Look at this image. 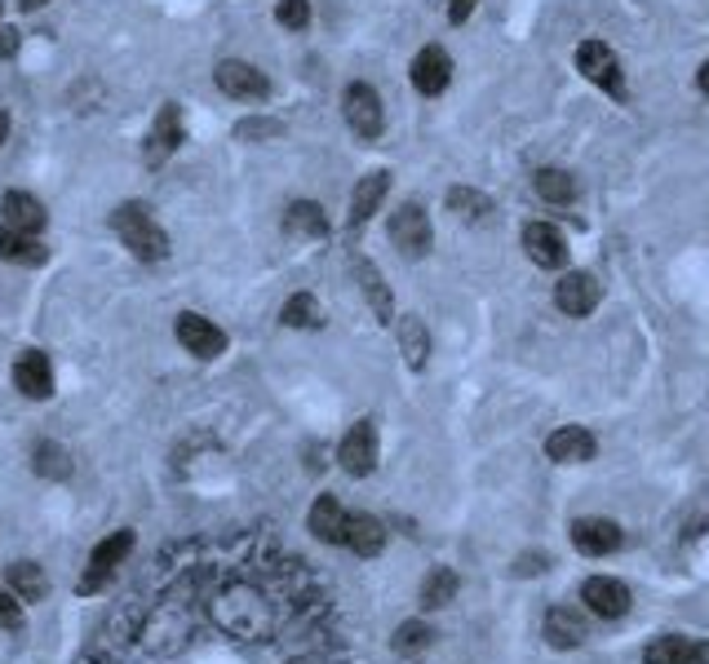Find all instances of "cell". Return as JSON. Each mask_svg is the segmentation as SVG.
Segmentation results:
<instances>
[{"label":"cell","mask_w":709,"mask_h":664,"mask_svg":"<svg viewBox=\"0 0 709 664\" xmlns=\"http://www.w3.org/2000/svg\"><path fill=\"white\" fill-rule=\"evenodd\" d=\"M18 44H22L18 27H4V22H0V58H13V53H18Z\"/></svg>","instance_id":"cell-39"},{"label":"cell","mask_w":709,"mask_h":664,"mask_svg":"<svg viewBox=\"0 0 709 664\" xmlns=\"http://www.w3.org/2000/svg\"><path fill=\"white\" fill-rule=\"evenodd\" d=\"M386 191H390V173H386V169H377V173H363V178H359V187H354V195H351V227L372 222V213L381 209Z\"/></svg>","instance_id":"cell-22"},{"label":"cell","mask_w":709,"mask_h":664,"mask_svg":"<svg viewBox=\"0 0 709 664\" xmlns=\"http://www.w3.org/2000/svg\"><path fill=\"white\" fill-rule=\"evenodd\" d=\"M178 341L187 345V354H196V359H218L222 350H227V332L218 329V324H209L204 315H178Z\"/></svg>","instance_id":"cell-14"},{"label":"cell","mask_w":709,"mask_h":664,"mask_svg":"<svg viewBox=\"0 0 709 664\" xmlns=\"http://www.w3.org/2000/svg\"><path fill=\"white\" fill-rule=\"evenodd\" d=\"M0 222L13 227V231H22V235H40L44 222H49V213H44V204H40L36 195L9 191V195L0 200Z\"/></svg>","instance_id":"cell-18"},{"label":"cell","mask_w":709,"mask_h":664,"mask_svg":"<svg viewBox=\"0 0 709 664\" xmlns=\"http://www.w3.org/2000/svg\"><path fill=\"white\" fill-rule=\"evenodd\" d=\"M599 443L586 425H559L550 439H546V456L559 461V465H581V461H595Z\"/></svg>","instance_id":"cell-15"},{"label":"cell","mask_w":709,"mask_h":664,"mask_svg":"<svg viewBox=\"0 0 709 664\" xmlns=\"http://www.w3.org/2000/svg\"><path fill=\"white\" fill-rule=\"evenodd\" d=\"M18 4H22V9H44L49 0H18Z\"/></svg>","instance_id":"cell-43"},{"label":"cell","mask_w":709,"mask_h":664,"mask_svg":"<svg viewBox=\"0 0 709 664\" xmlns=\"http://www.w3.org/2000/svg\"><path fill=\"white\" fill-rule=\"evenodd\" d=\"M475 9H479V0H448V22L461 27V22H470Z\"/></svg>","instance_id":"cell-38"},{"label":"cell","mask_w":709,"mask_h":664,"mask_svg":"<svg viewBox=\"0 0 709 664\" xmlns=\"http://www.w3.org/2000/svg\"><path fill=\"white\" fill-rule=\"evenodd\" d=\"M581 603H586L599 621H621V616L630 612V590H626V581H617V576H590V581L581 585Z\"/></svg>","instance_id":"cell-11"},{"label":"cell","mask_w":709,"mask_h":664,"mask_svg":"<svg viewBox=\"0 0 709 664\" xmlns=\"http://www.w3.org/2000/svg\"><path fill=\"white\" fill-rule=\"evenodd\" d=\"M342 115H347V124H351L354 138H363V142L381 138V129H386L381 93H377L372 84H363V80L347 84V93H342Z\"/></svg>","instance_id":"cell-4"},{"label":"cell","mask_w":709,"mask_h":664,"mask_svg":"<svg viewBox=\"0 0 709 664\" xmlns=\"http://www.w3.org/2000/svg\"><path fill=\"white\" fill-rule=\"evenodd\" d=\"M338 461L351 479H368L377 470V425L372 421H354L347 439L338 443Z\"/></svg>","instance_id":"cell-9"},{"label":"cell","mask_w":709,"mask_h":664,"mask_svg":"<svg viewBox=\"0 0 709 664\" xmlns=\"http://www.w3.org/2000/svg\"><path fill=\"white\" fill-rule=\"evenodd\" d=\"M347 519H351V510H342V501L338 496H320L316 505H311V532H316V541H324V545H347Z\"/></svg>","instance_id":"cell-20"},{"label":"cell","mask_w":709,"mask_h":664,"mask_svg":"<svg viewBox=\"0 0 709 664\" xmlns=\"http://www.w3.org/2000/svg\"><path fill=\"white\" fill-rule=\"evenodd\" d=\"M276 133H280L276 120H244L240 124V138H276Z\"/></svg>","instance_id":"cell-37"},{"label":"cell","mask_w":709,"mask_h":664,"mask_svg":"<svg viewBox=\"0 0 709 664\" xmlns=\"http://www.w3.org/2000/svg\"><path fill=\"white\" fill-rule=\"evenodd\" d=\"M390 244L403 253V258H426L430 253V244H435V231H430V218H426V209L421 204H399L395 213H390Z\"/></svg>","instance_id":"cell-5"},{"label":"cell","mask_w":709,"mask_h":664,"mask_svg":"<svg viewBox=\"0 0 709 664\" xmlns=\"http://www.w3.org/2000/svg\"><path fill=\"white\" fill-rule=\"evenodd\" d=\"M276 22L289 31H307L311 27V0H280L276 4Z\"/></svg>","instance_id":"cell-35"},{"label":"cell","mask_w":709,"mask_h":664,"mask_svg":"<svg viewBox=\"0 0 709 664\" xmlns=\"http://www.w3.org/2000/svg\"><path fill=\"white\" fill-rule=\"evenodd\" d=\"M643 664H697V643L683 634H666L643 652Z\"/></svg>","instance_id":"cell-30"},{"label":"cell","mask_w":709,"mask_h":664,"mask_svg":"<svg viewBox=\"0 0 709 664\" xmlns=\"http://www.w3.org/2000/svg\"><path fill=\"white\" fill-rule=\"evenodd\" d=\"M209 616L227 638L240 643H271L276 638V603L253 581H227L209 598Z\"/></svg>","instance_id":"cell-1"},{"label":"cell","mask_w":709,"mask_h":664,"mask_svg":"<svg viewBox=\"0 0 709 664\" xmlns=\"http://www.w3.org/2000/svg\"><path fill=\"white\" fill-rule=\"evenodd\" d=\"M621 541H626V532L612 519H577L572 523V545L586 559H608V554L621 550Z\"/></svg>","instance_id":"cell-12"},{"label":"cell","mask_w":709,"mask_h":664,"mask_svg":"<svg viewBox=\"0 0 709 664\" xmlns=\"http://www.w3.org/2000/svg\"><path fill=\"white\" fill-rule=\"evenodd\" d=\"M541 634H546V643H550L555 652H572V647L586 643V621H581L577 612H568V607H550Z\"/></svg>","instance_id":"cell-21"},{"label":"cell","mask_w":709,"mask_h":664,"mask_svg":"<svg viewBox=\"0 0 709 664\" xmlns=\"http://www.w3.org/2000/svg\"><path fill=\"white\" fill-rule=\"evenodd\" d=\"M443 204H448V213L461 218V222H488V218L497 213L492 195H483V191H475V187H448Z\"/></svg>","instance_id":"cell-28"},{"label":"cell","mask_w":709,"mask_h":664,"mask_svg":"<svg viewBox=\"0 0 709 664\" xmlns=\"http://www.w3.org/2000/svg\"><path fill=\"white\" fill-rule=\"evenodd\" d=\"M111 231L124 240V249L133 253V258H142V262H160L164 253H169V240H164V231L151 222V213L142 209V204H120L116 213H111Z\"/></svg>","instance_id":"cell-2"},{"label":"cell","mask_w":709,"mask_h":664,"mask_svg":"<svg viewBox=\"0 0 709 664\" xmlns=\"http://www.w3.org/2000/svg\"><path fill=\"white\" fill-rule=\"evenodd\" d=\"M129 550H133V532H116V536H107L102 545H93V554H89V576L80 581V594L102 590V581L129 559Z\"/></svg>","instance_id":"cell-13"},{"label":"cell","mask_w":709,"mask_h":664,"mask_svg":"<svg viewBox=\"0 0 709 664\" xmlns=\"http://www.w3.org/2000/svg\"><path fill=\"white\" fill-rule=\"evenodd\" d=\"M697 89H701V93L709 98V58L701 62V71H697Z\"/></svg>","instance_id":"cell-41"},{"label":"cell","mask_w":709,"mask_h":664,"mask_svg":"<svg viewBox=\"0 0 709 664\" xmlns=\"http://www.w3.org/2000/svg\"><path fill=\"white\" fill-rule=\"evenodd\" d=\"M218 89L227 93V98H240V102H262L267 93H271V80L253 67V62H240V58H227V62H218Z\"/></svg>","instance_id":"cell-8"},{"label":"cell","mask_w":709,"mask_h":664,"mask_svg":"<svg viewBox=\"0 0 709 664\" xmlns=\"http://www.w3.org/2000/svg\"><path fill=\"white\" fill-rule=\"evenodd\" d=\"M284 231H289L293 240H324V235H329V213H324L316 200H298V204H289V213H284Z\"/></svg>","instance_id":"cell-25"},{"label":"cell","mask_w":709,"mask_h":664,"mask_svg":"<svg viewBox=\"0 0 709 664\" xmlns=\"http://www.w3.org/2000/svg\"><path fill=\"white\" fill-rule=\"evenodd\" d=\"M452 598H457V572L435 567V572L426 576V585H421V607H426V612H439V607H448Z\"/></svg>","instance_id":"cell-31"},{"label":"cell","mask_w":709,"mask_h":664,"mask_svg":"<svg viewBox=\"0 0 709 664\" xmlns=\"http://www.w3.org/2000/svg\"><path fill=\"white\" fill-rule=\"evenodd\" d=\"M4 142H9V115L0 111V147H4Z\"/></svg>","instance_id":"cell-42"},{"label":"cell","mask_w":709,"mask_h":664,"mask_svg":"<svg viewBox=\"0 0 709 664\" xmlns=\"http://www.w3.org/2000/svg\"><path fill=\"white\" fill-rule=\"evenodd\" d=\"M4 581H9V594L22 598V603H44L49 594V581H44V567L31 563V559H18L4 567Z\"/></svg>","instance_id":"cell-23"},{"label":"cell","mask_w":709,"mask_h":664,"mask_svg":"<svg viewBox=\"0 0 709 664\" xmlns=\"http://www.w3.org/2000/svg\"><path fill=\"white\" fill-rule=\"evenodd\" d=\"M36 474L40 479H71V456L58 443H40L36 447Z\"/></svg>","instance_id":"cell-34"},{"label":"cell","mask_w":709,"mask_h":664,"mask_svg":"<svg viewBox=\"0 0 709 664\" xmlns=\"http://www.w3.org/2000/svg\"><path fill=\"white\" fill-rule=\"evenodd\" d=\"M182 138H187V129H182L178 107H173V102H169V107H160V115L151 120V133H147V160H151V164L169 160V155L182 147Z\"/></svg>","instance_id":"cell-16"},{"label":"cell","mask_w":709,"mask_h":664,"mask_svg":"<svg viewBox=\"0 0 709 664\" xmlns=\"http://www.w3.org/2000/svg\"><path fill=\"white\" fill-rule=\"evenodd\" d=\"M280 320H284L289 329H320V324H324V311H320V302H316L311 293H293V298L284 302Z\"/></svg>","instance_id":"cell-32"},{"label":"cell","mask_w":709,"mask_h":664,"mask_svg":"<svg viewBox=\"0 0 709 664\" xmlns=\"http://www.w3.org/2000/svg\"><path fill=\"white\" fill-rule=\"evenodd\" d=\"M572 62H577L581 80H590V84L603 89L608 98H626V93H630V89H626V67H621V58H617L612 44H603V40H581L577 53H572Z\"/></svg>","instance_id":"cell-3"},{"label":"cell","mask_w":709,"mask_h":664,"mask_svg":"<svg viewBox=\"0 0 709 664\" xmlns=\"http://www.w3.org/2000/svg\"><path fill=\"white\" fill-rule=\"evenodd\" d=\"M347 550H354L359 559H377L386 550V523L372 514H351L347 519Z\"/></svg>","instance_id":"cell-26"},{"label":"cell","mask_w":709,"mask_h":664,"mask_svg":"<svg viewBox=\"0 0 709 664\" xmlns=\"http://www.w3.org/2000/svg\"><path fill=\"white\" fill-rule=\"evenodd\" d=\"M408 80H412V89H417L421 98H439V93L452 84V58H448V49H443V44H426V49L412 58Z\"/></svg>","instance_id":"cell-7"},{"label":"cell","mask_w":709,"mask_h":664,"mask_svg":"<svg viewBox=\"0 0 709 664\" xmlns=\"http://www.w3.org/2000/svg\"><path fill=\"white\" fill-rule=\"evenodd\" d=\"M523 253L532 266L541 271H563L568 266V235L555 227V222H528L523 227Z\"/></svg>","instance_id":"cell-6"},{"label":"cell","mask_w":709,"mask_h":664,"mask_svg":"<svg viewBox=\"0 0 709 664\" xmlns=\"http://www.w3.org/2000/svg\"><path fill=\"white\" fill-rule=\"evenodd\" d=\"M289 664H320V661H311V656H298V661H289Z\"/></svg>","instance_id":"cell-44"},{"label":"cell","mask_w":709,"mask_h":664,"mask_svg":"<svg viewBox=\"0 0 709 664\" xmlns=\"http://www.w3.org/2000/svg\"><path fill=\"white\" fill-rule=\"evenodd\" d=\"M532 187H537V195H541L550 209H568V204H577V178H572L568 169L546 164V169H537V173H532Z\"/></svg>","instance_id":"cell-24"},{"label":"cell","mask_w":709,"mask_h":664,"mask_svg":"<svg viewBox=\"0 0 709 664\" xmlns=\"http://www.w3.org/2000/svg\"><path fill=\"white\" fill-rule=\"evenodd\" d=\"M395 336H399V354H403V363H408L412 372H421V368H426V359H430V332H426V324H421L417 315H403V320L395 324Z\"/></svg>","instance_id":"cell-27"},{"label":"cell","mask_w":709,"mask_h":664,"mask_svg":"<svg viewBox=\"0 0 709 664\" xmlns=\"http://www.w3.org/2000/svg\"><path fill=\"white\" fill-rule=\"evenodd\" d=\"M430 638H435V630L426 625V621H403L399 630H395V656H421L426 647H430Z\"/></svg>","instance_id":"cell-33"},{"label":"cell","mask_w":709,"mask_h":664,"mask_svg":"<svg viewBox=\"0 0 709 664\" xmlns=\"http://www.w3.org/2000/svg\"><path fill=\"white\" fill-rule=\"evenodd\" d=\"M0 630H4V634H18V630H22V598H13V594H4V590H0Z\"/></svg>","instance_id":"cell-36"},{"label":"cell","mask_w":709,"mask_h":664,"mask_svg":"<svg viewBox=\"0 0 709 664\" xmlns=\"http://www.w3.org/2000/svg\"><path fill=\"white\" fill-rule=\"evenodd\" d=\"M351 271H354V280H359V293H363L368 311H372L381 324H395V298H390V289H386L381 271H377L368 258H354Z\"/></svg>","instance_id":"cell-17"},{"label":"cell","mask_w":709,"mask_h":664,"mask_svg":"<svg viewBox=\"0 0 709 664\" xmlns=\"http://www.w3.org/2000/svg\"><path fill=\"white\" fill-rule=\"evenodd\" d=\"M13 385L27 394V399H49L53 394V368L40 350H22V359L13 363Z\"/></svg>","instance_id":"cell-19"},{"label":"cell","mask_w":709,"mask_h":664,"mask_svg":"<svg viewBox=\"0 0 709 664\" xmlns=\"http://www.w3.org/2000/svg\"><path fill=\"white\" fill-rule=\"evenodd\" d=\"M599 280L590 271H568L559 284H555V306L568 315V320H586L595 306H599Z\"/></svg>","instance_id":"cell-10"},{"label":"cell","mask_w":709,"mask_h":664,"mask_svg":"<svg viewBox=\"0 0 709 664\" xmlns=\"http://www.w3.org/2000/svg\"><path fill=\"white\" fill-rule=\"evenodd\" d=\"M0 258L18 262V266H40L44 262V244L36 235H22V231H13V227L0 222Z\"/></svg>","instance_id":"cell-29"},{"label":"cell","mask_w":709,"mask_h":664,"mask_svg":"<svg viewBox=\"0 0 709 664\" xmlns=\"http://www.w3.org/2000/svg\"><path fill=\"white\" fill-rule=\"evenodd\" d=\"M546 567V559L541 554H523V559H515V572H523V576H537Z\"/></svg>","instance_id":"cell-40"}]
</instances>
